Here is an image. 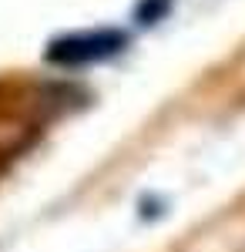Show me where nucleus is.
<instances>
[{
  "label": "nucleus",
  "instance_id": "f03ea898",
  "mask_svg": "<svg viewBox=\"0 0 245 252\" xmlns=\"http://www.w3.org/2000/svg\"><path fill=\"white\" fill-rule=\"evenodd\" d=\"M171 0H141L138 3V10H134V17L141 20V24H154V20H161L168 14Z\"/></svg>",
  "mask_w": 245,
  "mask_h": 252
},
{
  "label": "nucleus",
  "instance_id": "f257e3e1",
  "mask_svg": "<svg viewBox=\"0 0 245 252\" xmlns=\"http://www.w3.org/2000/svg\"><path fill=\"white\" fill-rule=\"evenodd\" d=\"M124 44H128V34L114 31V27L84 31V34H64V37L51 40L47 61L57 64V67H84V64H94V61L118 54Z\"/></svg>",
  "mask_w": 245,
  "mask_h": 252
}]
</instances>
